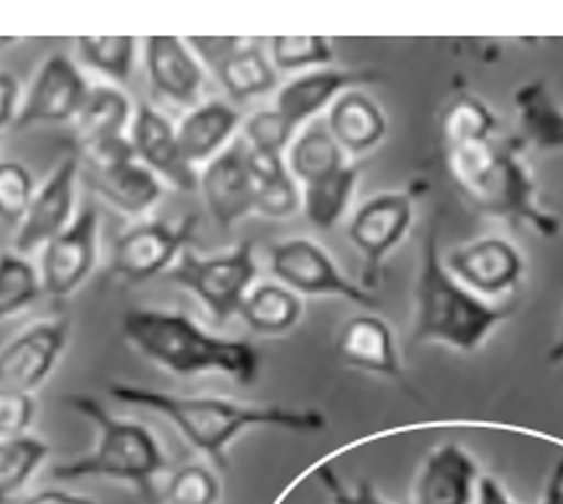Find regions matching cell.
Wrapping results in <instances>:
<instances>
[{
	"label": "cell",
	"instance_id": "44",
	"mask_svg": "<svg viewBox=\"0 0 563 504\" xmlns=\"http://www.w3.org/2000/svg\"><path fill=\"white\" fill-rule=\"evenodd\" d=\"M540 504H563V458H559L553 465V471L548 473Z\"/></svg>",
	"mask_w": 563,
	"mask_h": 504
},
{
	"label": "cell",
	"instance_id": "42",
	"mask_svg": "<svg viewBox=\"0 0 563 504\" xmlns=\"http://www.w3.org/2000/svg\"><path fill=\"white\" fill-rule=\"evenodd\" d=\"M24 504H98V502L93 496L67 492V489H40V492L29 494Z\"/></svg>",
	"mask_w": 563,
	"mask_h": 504
},
{
	"label": "cell",
	"instance_id": "38",
	"mask_svg": "<svg viewBox=\"0 0 563 504\" xmlns=\"http://www.w3.org/2000/svg\"><path fill=\"white\" fill-rule=\"evenodd\" d=\"M301 211V186L291 173L276 180L255 183V213L265 219H288Z\"/></svg>",
	"mask_w": 563,
	"mask_h": 504
},
{
	"label": "cell",
	"instance_id": "36",
	"mask_svg": "<svg viewBox=\"0 0 563 504\" xmlns=\"http://www.w3.org/2000/svg\"><path fill=\"white\" fill-rule=\"evenodd\" d=\"M34 194V175L29 173V167L13 163V160H3L0 163V219L19 229Z\"/></svg>",
	"mask_w": 563,
	"mask_h": 504
},
{
	"label": "cell",
	"instance_id": "43",
	"mask_svg": "<svg viewBox=\"0 0 563 504\" xmlns=\"http://www.w3.org/2000/svg\"><path fill=\"white\" fill-rule=\"evenodd\" d=\"M476 504H517V502L507 494V489L501 486L497 479H494V476H482V479H478Z\"/></svg>",
	"mask_w": 563,
	"mask_h": 504
},
{
	"label": "cell",
	"instance_id": "22",
	"mask_svg": "<svg viewBox=\"0 0 563 504\" xmlns=\"http://www.w3.org/2000/svg\"><path fill=\"white\" fill-rule=\"evenodd\" d=\"M338 355L350 369L391 379L407 388V371L401 365L397 340L384 317L363 311L345 319L338 332Z\"/></svg>",
	"mask_w": 563,
	"mask_h": 504
},
{
	"label": "cell",
	"instance_id": "9",
	"mask_svg": "<svg viewBox=\"0 0 563 504\" xmlns=\"http://www.w3.org/2000/svg\"><path fill=\"white\" fill-rule=\"evenodd\" d=\"M415 224V194L412 190H384L357 206L347 224V237L365 261L363 286L378 281L382 265L399 244L407 240Z\"/></svg>",
	"mask_w": 563,
	"mask_h": 504
},
{
	"label": "cell",
	"instance_id": "13",
	"mask_svg": "<svg viewBox=\"0 0 563 504\" xmlns=\"http://www.w3.org/2000/svg\"><path fill=\"white\" fill-rule=\"evenodd\" d=\"M90 83L73 57L52 52L21 96L16 129L73 124L88 101Z\"/></svg>",
	"mask_w": 563,
	"mask_h": 504
},
{
	"label": "cell",
	"instance_id": "32",
	"mask_svg": "<svg viewBox=\"0 0 563 504\" xmlns=\"http://www.w3.org/2000/svg\"><path fill=\"white\" fill-rule=\"evenodd\" d=\"M49 450V442L32 432L0 438V504L24 492L36 471L47 463Z\"/></svg>",
	"mask_w": 563,
	"mask_h": 504
},
{
	"label": "cell",
	"instance_id": "31",
	"mask_svg": "<svg viewBox=\"0 0 563 504\" xmlns=\"http://www.w3.org/2000/svg\"><path fill=\"white\" fill-rule=\"evenodd\" d=\"M497 129L499 124L494 111L476 96H455L445 106V111L440 113V140H443V150L486 142L492 136H497Z\"/></svg>",
	"mask_w": 563,
	"mask_h": 504
},
{
	"label": "cell",
	"instance_id": "6",
	"mask_svg": "<svg viewBox=\"0 0 563 504\" xmlns=\"http://www.w3.org/2000/svg\"><path fill=\"white\" fill-rule=\"evenodd\" d=\"M165 278L196 296L214 322H227L240 315L242 302L255 286V244L245 240L234 244L232 250L217 252V255H199L188 248L178 258V263L165 273Z\"/></svg>",
	"mask_w": 563,
	"mask_h": 504
},
{
	"label": "cell",
	"instance_id": "10",
	"mask_svg": "<svg viewBox=\"0 0 563 504\" xmlns=\"http://www.w3.org/2000/svg\"><path fill=\"white\" fill-rule=\"evenodd\" d=\"M186 42L232 101L247 103L276 90L278 73L257 42L242 36H191Z\"/></svg>",
	"mask_w": 563,
	"mask_h": 504
},
{
	"label": "cell",
	"instance_id": "35",
	"mask_svg": "<svg viewBox=\"0 0 563 504\" xmlns=\"http://www.w3.org/2000/svg\"><path fill=\"white\" fill-rule=\"evenodd\" d=\"M165 504H219L222 484L217 473L201 463H188L173 471L163 489Z\"/></svg>",
	"mask_w": 563,
	"mask_h": 504
},
{
	"label": "cell",
	"instance_id": "4",
	"mask_svg": "<svg viewBox=\"0 0 563 504\" xmlns=\"http://www.w3.org/2000/svg\"><path fill=\"white\" fill-rule=\"evenodd\" d=\"M512 304L486 302L459 284L440 255L438 227L432 224L415 276L412 342L443 346L471 355L512 317Z\"/></svg>",
	"mask_w": 563,
	"mask_h": 504
},
{
	"label": "cell",
	"instance_id": "25",
	"mask_svg": "<svg viewBox=\"0 0 563 504\" xmlns=\"http://www.w3.org/2000/svg\"><path fill=\"white\" fill-rule=\"evenodd\" d=\"M240 111L227 101H201L186 111L180 124L175 127L183 155L196 171L209 165L234 142L240 132Z\"/></svg>",
	"mask_w": 563,
	"mask_h": 504
},
{
	"label": "cell",
	"instance_id": "27",
	"mask_svg": "<svg viewBox=\"0 0 563 504\" xmlns=\"http://www.w3.org/2000/svg\"><path fill=\"white\" fill-rule=\"evenodd\" d=\"M347 163L350 160L338 147V142L332 140L327 124H309L303 132L294 136L291 147L286 152L288 173L294 175V180L301 188L330 178Z\"/></svg>",
	"mask_w": 563,
	"mask_h": 504
},
{
	"label": "cell",
	"instance_id": "41",
	"mask_svg": "<svg viewBox=\"0 0 563 504\" xmlns=\"http://www.w3.org/2000/svg\"><path fill=\"white\" fill-rule=\"evenodd\" d=\"M19 109H21L19 78L9 70H0V142H3V134L16 124Z\"/></svg>",
	"mask_w": 563,
	"mask_h": 504
},
{
	"label": "cell",
	"instance_id": "19",
	"mask_svg": "<svg viewBox=\"0 0 563 504\" xmlns=\"http://www.w3.org/2000/svg\"><path fill=\"white\" fill-rule=\"evenodd\" d=\"M382 80L376 70H345V67H319V70L296 75L278 88L276 109L294 129L309 124L345 94V90Z\"/></svg>",
	"mask_w": 563,
	"mask_h": 504
},
{
	"label": "cell",
	"instance_id": "30",
	"mask_svg": "<svg viewBox=\"0 0 563 504\" xmlns=\"http://www.w3.org/2000/svg\"><path fill=\"white\" fill-rule=\"evenodd\" d=\"M75 52L80 63L109 80V86L121 88L134 73L140 40L136 36H78Z\"/></svg>",
	"mask_w": 563,
	"mask_h": 504
},
{
	"label": "cell",
	"instance_id": "23",
	"mask_svg": "<svg viewBox=\"0 0 563 504\" xmlns=\"http://www.w3.org/2000/svg\"><path fill=\"white\" fill-rule=\"evenodd\" d=\"M88 183L113 209L132 219H144L163 198L165 186L134 155L88 165Z\"/></svg>",
	"mask_w": 563,
	"mask_h": 504
},
{
	"label": "cell",
	"instance_id": "1",
	"mask_svg": "<svg viewBox=\"0 0 563 504\" xmlns=\"http://www.w3.org/2000/svg\"><path fill=\"white\" fill-rule=\"evenodd\" d=\"M109 396L165 417L183 438L217 465H227V450L232 442L255 427H276V430L301 435L322 432L327 427V417L319 409L238 402L224 399V396H183L140 384H124V381H113Z\"/></svg>",
	"mask_w": 563,
	"mask_h": 504
},
{
	"label": "cell",
	"instance_id": "2",
	"mask_svg": "<svg viewBox=\"0 0 563 504\" xmlns=\"http://www.w3.org/2000/svg\"><path fill=\"white\" fill-rule=\"evenodd\" d=\"M121 335L136 353L173 376L219 373L247 386L261 373V353L253 342L203 330L183 311L129 309L121 315Z\"/></svg>",
	"mask_w": 563,
	"mask_h": 504
},
{
	"label": "cell",
	"instance_id": "29",
	"mask_svg": "<svg viewBox=\"0 0 563 504\" xmlns=\"http://www.w3.org/2000/svg\"><path fill=\"white\" fill-rule=\"evenodd\" d=\"M515 109L522 136L540 150H563V109L545 83H528L515 90Z\"/></svg>",
	"mask_w": 563,
	"mask_h": 504
},
{
	"label": "cell",
	"instance_id": "16",
	"mask_svg": "<svg viewBox=\"0 0 563 504\" xmlns=\"http://www.w3.org/2000/svg\"><path fill=\"white\" fill-rule=\"evenodd\" d=\"M129 144H132L134 157L150 173H155L163 186H173L186 194L199 190V171L183 155L173 121L155 106H136Z\"/></svg>",
	"mask_w": 563,
	"mask_h": 504
},
{
	"label": "cell",
	"instance_id": "21",
	"mask_svg": "<svg viewBox=\"0 0 563 504\" xmlns=\"http://www.w3.org/2000/svg\"><path fill=\"white\" fill-rule=\"evenodd\" d=\"M476 458L459 442L432 448L417 469L412 504H474L478 494Z\"/></svg>",
	"mask_w": 563,
	"mask_h": 504
},
{
	"label": "cell",
	"instance_id": "37",
	"mask_svg": "<svg viewBox=\"0 0 563 504\" xmlns=\"http://www.w3.org/2000/svg\"><path fill=\"white\" fill-rule=\"evenodd\" d=\"M296 136V129L280 117L276 109L255 111L242 127V142L250 150L273 152V155H286Z\"/></svg>",
	"mask_w": 563,
	"mask_h": 504
},
{
	"label": "cell",
	"instance_id": "40",
	"mask_svg": "<svg viewBox=\"0 0 563 504\" xmlns=\"http://www.w3.org/2000/svg\"><path fill=\"white\" fill-rule=\"evenodd\" d=\"M317 476L322 481L324 492L330 494V504H389L376 492L371 481H357L353 486H345L338 479V473L327 469V465H319Z\"/></svg>",
	"mask_w": 563,
	"mask_h": 504
},
{
	"label": "cell",
	"instance_id": "12",
	"mask_svg": "<svg viewBox=\"0 0 563 504\" xmlns=\"http://www.w3.org/2000/svg\"><path fill=\"white\" fill-rule=\"evenodd\" d=\"M42 252L40 278L44 294L67 299L93 276L101 255V221L96 206L75 213L73 224L49 240Z\"/></svg>",
	"mask_w": 563,
	"mask_h": 504
},
{
	"label": "cell",
	"instance_id": "26",
	"mask_svg": "<svg viewBox=\"0 0 563 504\" xmlns=\"http://www.w3.org/2000/svg\"><path fill=\"white\" fill-rule=\"evenodd\" d=\"M240 317L255 335L284 338L294 332L303 317V299L278 281H265L250 288L240 307Z\"/></svg>",
	"mask_w": 563,
	"mask_h": 504
},
{
	"label": "cell",
	"instance_id": "5",
	"mask_svg": "<svg viewBox=\"0 0 563 504\" xmlns=\"http://www.w3.org/2000/svg\"><path fill=\"white\" fill-rule=\"evenodd\" d=\"M65 402L96 427V446L75 461L57 463L52 476L57 481H121L132 484L147 500H155L157 479L167 473V458L155 432L136 419L117 417L96 396L70 394Z\"/></svg>",
	"mask_w": 563,
	"mask_h": 504
},
{
	"label": "cell",
	"instance_id": "34",
	"mask_svg": "<svg viewBox=\"0 0 563 504\" xmlns=\"http://www.w3.org/2000/svg\"><path fill=\"white\" fill-rule=\"evenodd\" d=\"M268 57L276 73H311L319 67H332L334 47L327 36H273Z\"/></svg>",
	"mask_w": 563,
	"mask_h": 504
},
{
	"label": "cell",
	"instance_id": "28",
	"mask_svg": "<svg viewBox=\"0 0 563 504\" xmlns=\"http://www.w3.org/2000/svg\"><path fill=\"white\" fill-rule=\"evenodd\" d=\"M357 180H361V167L347 163L342 171L330 175V178L303 186L301 211L309 224L319 229V232H330V229L338 227L350 209Z\"/></svg>",
	"mask_w": 563,
	"mask_h": 504
},
{
	"label": "cell",
	"instance_id": "7",
	"mask_svg": "<svg viewBox=\"0 0 563 504\" xmlns=\"http://www.w3.org/2000/svg\"><path fill=\"white\" fill-rule=\"evenodd\" d=\"M199 217L188 213L178 221L142 219L126 227L111 244L109 273L124 284H147L165 276L194 242Z\"/></svg>",
	"mask_w": 563,
	"mask_h": 504
},
{
	"label": "cell",
	"instance_id": "14",
	"mask_svg": "<svg viewBox=\"0 0 563 504\" xmlns=\"http://www.w3.org/2000/svg\"><path fill=\"white\" fill-rule=\"evenodd\" d=\"M70 342V319H40L0 348V386L34 394L57 369Z\"/></svg>",
	"mask_w": 563,
	"mask_h": 504
},
{
	"label": "cell",
	"instance_id": "39",
	"mask_svg": "<svg viewBox=\"0 0 563 504\" xmlns=\"http://www.w3.org/2000/svg\"><path fill=\"white\" fill-rule=\"evenodd\" d=\"M34 417H36L34 394L0 386V438H19V435H29V427L34 425Z\"/></svg>",
	"mask_w": 563,
	"mask_h": 504
},
{
	"label": "cell",
	"instance_id": "3",
	"mask_svg": "<svg viewBox=\"0 0 563 504\" xmlns=\"http://www.w3.org/2000/svg\"><path fill=\"white\" fill-rule=\"evenodd\" d=\"M520 140L492 136L486 142L445 150L448 173L476 211L515 227H530L553 240L561 232V221L540 201L538 183L520 157Z\"/></svg>",
	"mask_w": 563,
	"mask_h": 504
},
{
	"label": "cell",
	"instance_id": "20",
	"mask_svg": "<svg viewBox=\"0 0 563 504\" xmlns=\"http://www.w3.org/2000/svg\"><path fill=\"white\" fill-rule=\"evenodd\" d=\"M134 121V106L126 90L109 83L90 86L88 101L78 119L73 121V140L78 144V157L90 160L129 144V129Z\"/></svg>",
	"mask_w": 563,
	"mask_h": 504
},
{
	"label": "cell",
	"instance_id": "24",
	"mask_svg": "<svg viewBox=\"0 0 563 504\" xmlns=\"http://www.w3.org/2000/svg\"><path fill=\"white\" fill-rule=\"evenodd\" d=\"M327 129L345 157H363L373 152L389 134V117L376 98L365 90H345L327 111Z\"/></svg>",
	"mask_w": 563,
	"mask_h": 504
},
{
	"label": "cell",
	"instance_id": "17",
	"mask_svg": "<svg viewBox=\"0 0 563 504\" xmlns=\"http://www.w3.org/2000/svg\"><path fill=\"white\" fill-rule=\"evenodd\" d=\"M142 50L152 94L183 109H194L201 103L207 67L196 57L191 44L180 36L157 34L147 36Z\"/></svg>",
	"mask_w": 563,
	"mask_h": 504
},
{
	"label": "cell",
	"instance_id": "15",
	"mask_svg": "<svg viewBox=\"0 0 563 504\" xmlns=\"http://www.w3.org/2000/svg\"><path fill=\"white\" fill-rule=\"evenodd\" d=\"M80 180V157L67 155L55 165V171L47 175V180L36 188V194L29 204L24 221L13 237V252L19 255H32L42 250L49 240H55L59 232H65L75 219V194H78Z\"/></svg>",
	"mask_w": 563,
	"mask_h": 504
},
{
	"label": "cell",
	"instance_id": "45",
	"mask_svg": "<svg viewBox=\"0 0 563 504\" xmlns=\"http://www.w3.org/2000/svg\"><path fill=\"white\" fill-rule=\"evenodd\" d=\"M545 361L551 365H563V311H561V322H559V332H555V340L548 348Z\"/></svg>",
	"mask_w": 563,
	"mask_h": 504
},
{
	"label": "cell",
	"instance_id": "8",
	"mask_svg": "<svg viewBox=\"0 0 563 504\" xmlns=\"http://www.w3.org/2000/svg\"><path fill=\"white\" fill-rule=\"evenodd\" d=\"M268 265L273 278L299 294L301 299L303 296H334V299H345L365 309L378 304L376 294L345 276L330 252L309 237H291V240L273 244L268 250Z\"/></svg>",
	"mask_w": 563,
	"mask_h": 504
},
{
	"label": "cell",
	"instance_id": "11",
	"mask_svg": "<svg viewBox=\"0 0 563 504\" xmlns=\"http://www.w3.org/2000/svg\"><path fill=\"white\" fill-rule=\"evenodd\" d=\"M443 261L459 284L494 304L515 294L528 271L522 250L497 234L476 237L461 248H453Z\"/></svg>",
	"mask_w": 563,
	"mask_h": 504
},
{
	"label": "cell",
	"instance_id": "33",
	"mask_svg": "<svg viewBox=\"0 0 563 504\" xmlns=\"http://www.w3.org/2000/svg\"><path fill=\"white\" fill-rule=\"evenodd\" d=\"M42 294L40 269L19 252H0V325L32 309Z\"/></svg>",
	"mask_w": 563,
	"mask_h": 504
},
{
	"label": "cell",
	"instance_id": "18",
	"mask_svg": "<svg viewBox=\"0 0 563 504\" xmlns=\"http://www.w3.org/2000/svg\"><path fill=\"white\" fill-rule=\"evenodd\" d=\"M199 190L211 219L224 232L255 213V180L247 167L245 142L234 140L222 155L203 165L199 173Z\"/></svg>",
	"mask_w": 563,
	"mask_h": 504
}]
</instances>
